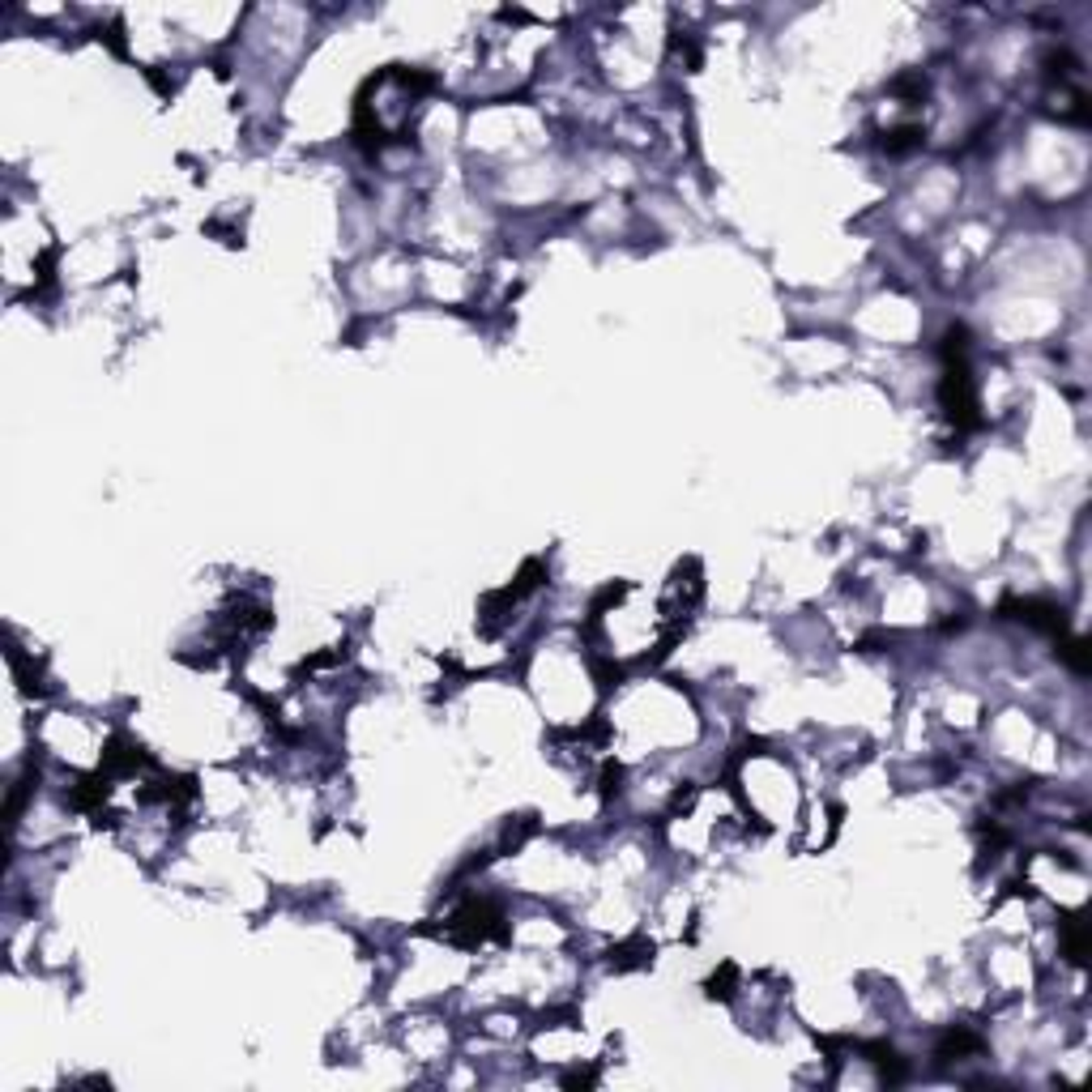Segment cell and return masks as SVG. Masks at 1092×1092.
<instances>
[{
    "mask_svg": "<svg viewBox=\"0 0 1092 1092\" xmlns=\"http://www.w3.org/2000/svg\"><path fill=\"white\" fill-rule=\"evenodd\" d=\"M448 939H453V944H461V947H478L483 939H504V917H499L495 904L470 901L457 917H453V931H448Z\"/></svg>",
    "mask_w": 1092,
    "mask_h": 1092,
    "instance_id": "1",
    "label": "cell"
},
{
    "mask_svg": "<svg viewBox=\"0 0 1092 1092\" xmlns=\"http://www.w3.org/2000/svg\"><path fill=\"white\" fill-rule=\"evenodd\" d=\"M1003 610H1015L1012 619H1025L1028 628H1041V632H1054L1063 636V610L1054 607V602H1037V597H1025V602H1007Z\"/></svg>",
    "mask_w": 1092,
    "mask_h": 1092,
    "instance_id": "2",
    "label": "cell"
},
{
    "mask_svg": "<svg viewBox=\"0 0 1092 1092\" xmlns=\"http://www.w3.org/2000/svg\"><path fill=\"white\" fill-rule=\"evenodd\" d=\"M964 1050H982V1041L973 1033H947L944 1046H939V1058H952V1054H964Z\"/></svg>",
    "mask_w": 1092,
    "mask_h": 1092,
    "instance_id": "3",
    "label": "cell"
},
{
    "mask_svg": "<svg viewBox=\"0 0 1092 1092\" xmlns=\"http://www.w3.org/2000/svg\"><path fill=\"white\" fill-rule=\"evenodd\" d=\"M922 141V128H896L892 137H883V149H892V154H904L909 146H917Z\"/></svg>",
    "mask_w": 1092,
    "mask_h": 1092,
    "instance_id": "4",
    "label": "cell"
}]
</instances>
